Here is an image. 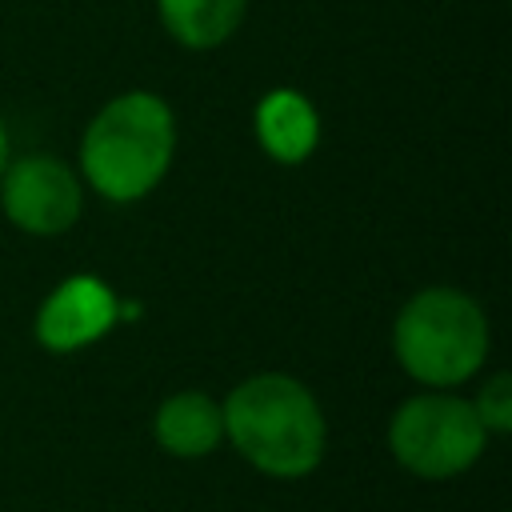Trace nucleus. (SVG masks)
Here are the masks:
<instances>
[{
  "mask_svg": "<svg viewBox=\"0 0 512 512\" xmlns=\"http://www.w3.org/2000/svg\"><path fill=\"white\" fill-rule=\"evenodd\" d=\"M156 8H160V24L176 44L204 52L224 44L240 28L248 0H156Z\"/></svg>",
  "mask_w": 512,
  "mask_h": 512,
  "instance_id": "1a4fd4ad",
  "label": "nucleus"
},
{
  "mask_svg": "<svg viewBox=\"0 0 512 512\" xmlns=\"http://www.w3.org/2000/svg\"><path fill=\"white\" fill-rule=\"evenodd\" d=\"M152 436L180 460H200L224 440V412L208 392H176L156 408Z\"/></svg>",
  "mask_w": 512,
  "mask_h": 512,
  "instance_id": "0eeeda50",
  "label": "nucleus"
},
{
  "mask_svg": "<svg viewBox=\"0 0 512 512\" xmlns=\"http://www.w3.org/2000/svg\"><path fill=\"white\" fill-rule=\"evenodd\" d=\"M0 208L28 236H60L84 208L80 180L56 156H24L0 176Z\"/></svg>",
  "mask_w": 512,
  "mask_h": 512,
  "instance_id": "39448f33",
  "label": "nucleus"
},
{
  "mask_svg": "<svg viewBox=\"0 0 512 512\" xmlns=\"http://www.w3.org/2000/svg\"><path fill=\"white\" fill-rule=\"evenodd\" d=\"M256 140L280 164H300L320 140V116L308 96L276 88L256 104Z\"/></svg>",
  "mask_w": 512,
  "mask_h": 512,
  "instance_id": "6e6552de",
  "label": "nucleus"
},
{
  "mask_svg": "<svg viewBox=\"0 0 512 512\" xmlns=\"http://www.w3.org/2000/svg\"><path fill=\"white\" fill-rule=\"evenodd\" d=\"M472 408H476L484 432L504 436V432L512 428V376H508V372L488 376V380L480 384V396L472 400Z\"/></svg>",
  "mask_w": 512,
  "mask_h": 512,
  "instance_id": "9d476101",
  "label": "nucleus"
},
{
  "mask_svg": "<svg viewBox=\"0 0 512 512\" xmlns=\"http://www.w3.org/2000/svg\"><path fill=\"white\" fill-rule=\"evenodd\" d=\"M392 344L400 368L412 380L428 388H452L484 364L488 316L460 288H424L400 308Z\"/></svg>",
  "mask_w": 512,
  "mask_h": 512,
  "instance_id": "7ed1b4c3",
  "label": "nucleus"
},
{
  "mask_svg": "<svg viewBox=\"0 0 512 512\" xmlns=\"http://www.w3.org/2000/svg\"><path fill=\"white\" fill-rule=\"evenodd\" d=\"M488 444V432L472 408V400L448 392L408 396L388 424V448L412 476L448 480L468 472Z\"/></svg>",
  "mask_w": 512,
  "mask_h": 512,
  "instance_id": "20e7f679",
  "label": "nucleus"
},
{
  "mask_svg": "<svg viewBox=\"0 0 512 512\" xmlns=\"http://www.w3.org/2000/svg\"><path fill=\"white\" fill-rule=\"evenodd\" d=\"M176 152L172 108L152 92H124L108 100L80 140L84 180L112 204L144 200L168 172Z\"/></svg>",
  "mask_w": 512,
  "mask_h": 512,
  "instance_id": "f03ea898",
  "label": "nucleus"
},
{
  "mask_svg": "<svg viewBox=\"0 0 512 512\" xmlns=\"http://www.w3.org/2000/svg\"><path fill=\"white\" fill-rule=\"evenodd\" d=\"M220 412L224 436L256 472L276 480L316 472L324 456V412L300 380L256 372L232 388Z\"/></svg>",
  "mask_w": 512,
  "mask_h": 512,
  "instance_id": "f257e3e1",
  "label": "nucleus"
},
{
  "mask_svg": "<svg viewBox=\"0 0 512 512\" xmlns=\"http://www.w3.org/2000/svg\"><path fill=\"white\" fill-rule=\"evenodd\" d=\"M8 168V132H4V120H0V176Z\"/></svg>",
  "mask_w": 512,
  "mask_h": 512,
  "instance_id": "9b49d317",
  "label": "nucleus"
},
{
  "mask_svg": "<svg viewBox=\"0 0 512 512\" xmlns=\"http://www.w3.org/2000/svg\"><path fill=\"white\" fill-rule=\"evenodd\" d=\"M120 320L116 292L96 276H72L48 292V300L36 312V340L48 352H80L108 336V328Z\"/></svg>",
  "mask_w": 512,
  "mask_h": 512,
  "instance_id": "423d86ee",
  "label": "nucleus"
}]
</instances>
